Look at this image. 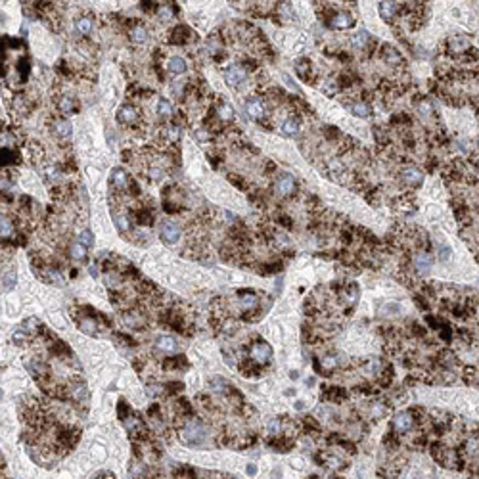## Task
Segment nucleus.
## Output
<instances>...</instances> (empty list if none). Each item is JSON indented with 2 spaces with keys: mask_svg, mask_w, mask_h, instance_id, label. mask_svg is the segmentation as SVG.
<instances>
[{
  "mask_svg": "<svg viewBox=\"0 0 479 479\" xmlns=\"http://www.w3.org/2000/svg\"><path fill=\"white\" fill-rule=\"evenodd\" d=\"M16 270H6L4 274H2V290L4 291H10L14 290V286H16Z\"/></svg>",
  "mask_w": 479,
  "mask_h": 479,
  "instance_id": "a19ab883",
  "label": "nucleus"
},
{
  "mask_svg": "<svg viewBox=\"0 0 479 479\" xmlns=\"http://www.w3.org/2000/svg\"><path fill=\"white\" fill-rule=\"evenodd\" d=\"M399 181H401L405 186H409V188H420L422 182H424V173H422V169H418V167H414V165L401 167V171H399Z\"/></svg>",
  "mask_w": 479,
  "mask_h": 479,
  "instance_id": "6e6552de",
  "label": "nucleus"
},
{
  "mask_svg": "<svg viewBox=\"0 0 479 479\" xmlns=\"http://www.w3.org/2000/svg\"><path fill=\"white\" fill-rule=\"evenodd\" d=\"M380 54H382V58H384L387 63H391V65H401L405 60H402V54L397 50V48L389 46V44H384L382 46V50H380Z\"/></svg>",
  "mask_w": 479,
  "mask_h": 479,
  "instance_id": "cd10ccee",
  "label": "nucleus"
},
{
  "mask_svg": "<svg viewBox=\"0 0 479 479\" xmlns=\"http://www.w3.org/2000/svg\"><path fill=\"white\" fill-rule=\"evenodd\" d=\"M19 163H21V156L16 149L2 148V169H10V167H16Z\"/></svg>",
  "mask_w": 479,
  "mask_h": 479,
  "instance_id": "c756f323",
  "label": "nucleus"
},
{
  "mask_svg": "<svg viewBox=\"0 0 479 479\" xmlns=\"http://www.w3.org/2000/svg\"><path fill=\"white\" fill-rule=\"evenodd\" d=\"M173 475L174 477H197L196 470H192L188 466H179V468H174Z\"/></svg>",
  "mask_w": 479,
  "mask_h": 479,
  "instance_id": "de8ad7c7",
  "label": "nucleus"
},
{
  "mask_svg": "<svg viewBox=\"0 0 479 479\" xmlns=\"http://www.w3.org/2000/svg\"><path fill=\"white\" fill-rule=\"evenodd\" d=\"M121 157H123V161L129 163V161H133V152H131V149H123V156Z\"/></svg>",
  "mask_w": 479,
  "mask_h": 479,
  "instance_id": "052dcab7",
  "label": "nucleus"
},
{
  "mask_svg": "<svg viewBox=\"0 0 479 479\" xmlns=\"http://www.w3.org/2000/svg\"><path fill=\"white\" fill-rule=\"evenodd\" d=\"M129 184H131V177L125 169H113L110 174V188L113 194H123L129 190Z\"/></svg>",
  "mask_w": 479,
  "mask_h": 479,
  "instance_id": "9d476101",
  "label": "nucleus"
},
{
  "mask_svg": "<svg viewBox=\"0 0 479 479\" xmlns=\"http://www.w3.org/2000/svg\"><path fill=\"white\" fill-rule=\"evenodd\" d=\"M186 69H188V63H186V60L181 58V56H173V58L167 60V71H169V73L182 75V73H186Z\"/></svg>",
  "mask_w": 479,
  "mask_h": 479,
  "instance_id": "c85d7f7f",
  "label": "nucleus"
},
{
  "mask_svg": "<svg viewBox=\"0 0 479 479\" xmlns=\"http://www.w3.org/2000/svg\"><path fill=\"white\" fill-rule=\"evenodd\" d=\"M247 357L251 359L255 364H259V366H267V364H270V361H272V347L268 345L265 339L261 338H255L247 345Z\"/></svg>",
  "mask_w": 479,
  "mask_h": 479,
  "instance_id": "7ed1b4c3",
  "label": "nucleus"
},
{
  "mask_svg": "<svg viewBox=\"0 0 479 479\" xmlns=\"http://www.w3.org/2000/svg\"><path fill=\"white\" fill-rule=\"evenodd\" d=\"M52 133H54V136L58 140L69 142L71 136H73V127H71V123L65 117L54 119V123H52Z\"/></svg>",
  "mask_w": 479,
  "mask_h": 479,
  "instance_id": "dca6fc26",
  "label": "nucleus"
},
{
  "mask_svg": "<svg viewBox=\"0 0 479 479\" xmlns=\"http://www.w3.org/2000/svg\"><path fill=\"white\" fill-rule=\"evenodd\" d=\"M179 432V437H181L182 443H186L188 447L192 448H201V447H209V430L207 425L197 420V418H188L182 427L177 430Z\"/></svg>",
  "mask_w": 479,
  "mask_h": 479,
  "instance_id": "f257e3e1",
  "label": "nucleus"
},
{
  "mask_svg": "<svg viewBox=\"0 0 479 479\" xmlns=\"http://www.w3.org/2000/svg\"><path fill=\"white\" fill-rule=\"evenodd\" d=\"M0 228H2V240H6V238H12V234H14V230H16V224H14V220H12V217H10V213H2V222H0Z\"/></svg>",
  "mask_w": 479,
  "mask_h": 479,
  "instance_id": "ea45409f",
  "label": "nucleus"
},
{
  "mask_svg": "<svg viewBox=\"0 0 479 479\" xmlns=\"http://www.w3.org/2000/svg\"><path fill=\"white\" fill-rule=\"evenodd\" d=\"M161 366H163V370H186L190 366V362L186 359V355H174V357L163 359Z\"/></svg>",
  "mask_w": 479,
  "mask_h": 479,
  "instance_id": "5701e85b",
  "label": "nucleus"
},
{
  "mask_svg": "<svg viewBox=\"0 0 479 479\" xmlns=\"http://www.w3.org/2000/svg\"><path fill=\"white\" fill-rule=\"evenodd\" d=\"M67 397H69L71 401H87L88 399V389H87V384H85V380H81V377H73L71 380V384H67Z\"/></svg>",
  "mask_w": 479,
  "mask_h": 479,
  "instance_id": "4468645a",
  "label": "nucleus"
},
{
  "mask_svg": "<svg viewBox=\"0 0 479 479\" xmlns=\"http://www.w3.org/2000/svg\"><path fill=\"white\" fill-rule=\"evenodd\" d=\"M228 181H230V182H236V186H238V188H242V190L247 188V182H245L244 179H242V177H238V174H232V173H230V174H228Z\"/></svg>",
  "mask_w": 479,
  "mask_h": 479,
  "instance_id": "4d7b16f0",
  "label": "nucleus"
},
{
  "mask_svg": "<svg viewBox=\"0 0 479 479\" xmlns=\"http://www.w3.org/2000/svg\"><path fill=\"white\" fill-rule=\"evenodd\" d=\"M127 194L133 197H138L140 196V186H138V182L131 181V184H129V190H127Z\"/></svg>",
  "mask_w": 479,
  "mask_h": 479,
  "instance_id": "13d9d810",
  "label": "nucleus"
},
{
  "mask_svg": "<svg viewBox=\"0 0 479 479\" xmlns=\"http://www.w3.org/2000/svg\"><path fill=\"white\" fill-rule=\"evenodd\" d=\"M282 261H272V263H267V265H261L257 270H259L261 274H276V272H280L282 270Z\"/></svg>",
  "mask_w": 479,
  "mask_h": 479,
  "instance_id": "79ce46f5",
  "label": "nucleus"
},
{
  "mask_svg": "<svg viewBox=\"0 0 479 479\" xmlns=\"http://www.w3.org/2000/svg\"><path fill=\"white\" fill-rule=\"evenodd\" d=\"M69 257L73 261H77V263H85V261L88 259V247L87 245H83L81 242H75V244L69 245Z\"/></svg>",
  "mask_w": 479,
  "mask_h": 479,
  "instance_id": "72a5a7b5",
  "label": "nucleus"
},
{
  "mask_svg": "<svg viewBox=\"0 0 479 479\" xmlns=\"http://www.w3.org/2000/svg\"><path fill=\"white\" fill-rule=\"evenodd\" d=\"M159 238L165 245H174L181 240V226L173 220H163L159 224Z\"/></svg>",
  "mask_w": 479,
  "mask_h": 479,
  "instance_id": "1a4fd4ad",
  "label": "nucleus"
},
{
  "mask_svg": "<svg viewBox=\"0 0 479 479\" xmlns=\"http://www.w3.org/2000/svg\"><path fill=\"white\" fill-rule=\"evenodd\" d=\"M414 416H412V412H409V410H401V412H397L395 416H393L391 420V425H393V432L395 433H409L412 427H414Z\"/></svg>",
  "mask_w": 479,
  "mask_h": 479,
  "instance_id": "9b49d317",
  "label": "nucleus"
},
{
  "mask_svg": "<svg viewBox=\"0 0 479 479\" xmlns=\"http://www.w3.org/2000/svg\"><path fill=\"white\" fill-rule=\"evenodd\" d=\"M437 255H439V259L443 261V263H447V261L450 259V247H448L447 244H441L439 247H437Z\"/></svg>",
  "mask_w": 479,
  "mask_h": 479,
  "instance_id": "864d4df0",
  "label": "nucleus"
},
{
  "mask_svg": "<svg viewBox=\"0 0 479 479\" xmlns=\"http://www.w3.org/2000/svg\"><path fill=\"white\" fill-rule=\"evenodd\" d=\"M156 113H157V119H159V121L169 123V121L174 117L173 104L169 102L167 98H159V100H157V106H156Z\"/></svg>",
  "mask_w": 479,
  "mask_h": 479,
  "instance_id": "aec40b11",
  "label": "nucleus"
},
{
  "mask_svg": "<svg viewBox=\"0 0 479 479\" xmlns=\"http://www.w3.org/2000/svg\"><path fill=\"white\" fill-rule=\"evenodd\" d=\"M307 385H309V387H313V385H314V377H309V380H307Z\"/></svg>",
  "mask_w": 479,
  "mask_h": 479,
  "instance_id": "338daca9",
  "label": "nucleus"
},
{
  "mask_svg": "<svg viewBox=\"0 0 479 479\" xmlns=\"http://www.w3.org/2000/svg\"><path fill=\"white\" fill-rule=\"evenodd\" d=\"M397 14H399V4L395 0H382L380 2V16L384 17L385 21L391 23L393 19L397 17Z\"/></svg>",
  "mask_w": 479,
  "mask_h": 479,
  "instance_id": "b1692460",
  "label": "nucleus"
},
{
  "mask_svg": "<svg viewBox=\"0 0 479 479\" xmlns=\"http://www.w3.org/2000/svg\"><path fill=\"white\" fill-rule=\"evenodd\" d=\"M148 416L154 418V420H159V422L163 420V418H161V407H159L157 402H154V405L148 409Z\"/></svg>",
  "mask_w": 479,
  "mask_h": 479,
  "instance_id": "6e6d98bb",
  "label": "nucleus"
},
{
  "mask_svg": "<svg viewBox=\"0 0 479 479\" xmlns=\"http://www.w3.org/2000/svg\"><path fill=\"white\" fill-rule=\"evenodd\" d=\"M209 385H211L213 391H217L219 395H222V397H226V393L230 391V387H232L224 377H220V376L211 377V380H209Z\"/></svg>",
  "mask_w": 479,
  "mask_h": 479,
  "instance_id": "58836bf2",
  "label": "nucleus"
},
{
  "mask_svg": "<svg viewBox=\"0 0 479 479\" xmlns=\"http://www.w3.org/2000/svg\"><path fill=\"white\" fill-rule=\"evenodd\" d=\"M140 8L144 10V12H148V14H154V12H157V2L156 0H142L140 2Z\"/></svg>",
  "mask_w": 479,
  "mask_h": 479,
  "instance_id": "603ef678",
  "label": "nucleus"
},
{
  "mask_svg": "<svg viewBox=\"0 0 479 479\" xmlns=\"http://www.w3.org/2000/svg\"><path fill=\"white\" fill-rule=\"evenodd\" d=\"M27 156H29V159H31V163H37L39 165L40 161L44 159V148L40 146L39 142H27Z\"/></svg>",
  "mask_w": 479,
  "mask_h": 479,
  "instance_id": "f704fd0d",
  "label": "nucleus"
},
{
  "mask_svg": "<svg viewBox=\"0 0 479 479\" xmlns=\"http://www.w3.org/2000/svg\"><path fill=\"white\" fill-rule=\"evenodd\" d=\"M299 129H301V117H299V113H291V115H288V117L282 121L280 133H282L284 136H297Z\"/></svg>",
  "mask_w": 479,
  "mask_h": 479,
  "instance_id": "a211bd4d",
  "label": "nucleus"
},
{
  "mask_svg": "<svg viewBox=\"0 0 479 479\" xmlns=\"http://www.w3.org/2000/svg\"><path fill=\"white\" fill-rule=\"evenodd\" d=\"M75 31H77V35H81V37H88L90 33L94 31V17H92V14H83V16H79L77 19H75Z\"/></svg>",
  "mask_w": 479,
  "mask_h": 479,
  "instance_id": "6ab92c4d",
  "label": "nucleus"
},
{
  "mask_svg": "<svg viewBox=\"0 0 479 479\" xmlns=\"http://www.w3.org/2000/svg\"><path fill=\"white\" fill-rule=\"evenodd\" d=\"M347 108H349V111H351L353 115H357V117H361V119H368L370 115H372V108H370V104L364 102V100L349 102L347 104Z\"/></svg>",
  "mask_w": 479,
  "mask_h": 479,
  "instance_id": "bb28decb",
  "label": "nucleus"
},
{
  "mask_svg": "<svg viewBox=\"0 0 479 479\" xmlns=\"http://www.w3.org/2000/svg\"><path fill=\"white\" fill-rule=\"evenodd\" d=\"M324 23L332 27V29L345 31V29H353L355 27V17L351 14H347V12L332 10V12H328V19H324Z\"/></svg>",
  "mask_w": 479,
  "mask_h": 479,
  "instance_id": "0eeeda50",
  "label": "nucleus"
},
{
  "mask_svg": "<svg viewBox=\"0 0 479 479\" xmlns=\"http://www.w3.org/2000/svg\"><path fill=\"white\" fill-rule=\"evenodd\" d=\"M115 339H117L119 343H123V345H127V347H138V341L133 339L131 336H127V334H115Z\"/></svg>",
  "mask_w": 479,
  "mask_h": 479,
  "instance_id": "3c124183",
  "label": "nucleus"
},
{
  "mask_svg": "<svg viewBox=\"0 0 479 479\" xmlns=\"http://www.w3.org/2000/svg\"><path fill=\"white\" fill-rule=\"evenodd\" d=\"M133 219L136 224H140V226H152L154 222H156V217L152 215V211H148L144 205H138V207H134L133 211Z\"/></svg>",
  "mask_w": 479,
  "mask_h": 479,
  "instance_id": "412c9836",
  "label": "nucleus"
},
{
  "mask_svg": "<svg viewBox=\"0 0 479 479\" xmlns=\"http://www.w3.org/2000/svg\"><path fill=\"white\" fill-rule=\"evenodd\" d=\"M374 42H376V40L372 39L366 31H359L357 35L351 37V44H353L355 48H361V50L362 48H368L370 44H374Z\"/></svg>",
  "mask_w": 479,
  "mask_h": 479,
  "instance_id": "e433bc0d",
  "label": "nucleus"
},
{
  "mask_svg": "<svg viewBox=\"0 0 479 479\" xmlns=\"http://www.w3.org/2000/svg\"><path fill=\"white\" fill-rule=\"evenodd\" d=\"M129 39L134 44H144L148 40V29L140 23H134L131 29H129Z\"/></svg>",
  "mask_w": 479,
  "mask_h": 479,
  "instance_id": "7c9ffc66",
  "label": "nucleus"
},
{
  "mask_svg": "<svg viewBox=\"0 0 479 479\" xmlns=\"http://www.w3.org/2000/svg\"><path fill=\"white\" fill-rule=\"evenodd\" d=\"M297 192V182L290 173H280L274 181V194L282 199L293 197V194Z\"/></svg>",
  "mask_w": 479,
  "mask_h": 479,
  "instance_id": "39448f33",
  "label": "nucleus"
},
{
  "mask_svg": "<svg viewBox=\"0 0 479 479\" xmlns=\"http://www.w3.org/2000/svg\"><path fill=\"white\" fill-rule=\"evenodd\" d=\"M163 387H165L167 397H174V395L184 391V384L182 382H167V384H163Z\"/></svg>",
  "mask_w": 479,
  "mask_h": 479,
  "instance_id": "37998d69",
  "label": "nucleus"
},
{
  "mask_svg": "<svg viewBox=\"0 0 479 479\" xmlns=\"http://www.w3.org/2000/svg\"><path fill=\"white\" fill-rule=\"evenodd\" d=\"M236 297H238V303H240V307H242L244 311H249V309L259 307V293L255 290H238Z\"/></svg>",
  "mask_w": 479,
  "mask_h": 479,
  "instance_id": "f3484780",
  "label": "nucleus"
},
{
  "mask_svg": "<svg viewBox=\"0 0 479 479\" xmlns=\"http://www.w3.org/2000/svg\"><path fill=\"white\" fill-rule=\"evenodd\" d=\"M297 376H299L297 372H290V377H291V380H297Z\"/></svg>",
  "mask_w": 479,
  "mask_h": 479,
  "instance_id": "774afa93",
  "label": "nucleus"
},
{
  "mask_svg": "<svg viewBox=\"0 0 479 479\" xmlns=\"http://www.w3.org/2000/svg\"><path fill=\"white\" fill-rule=\"evenodd\" d=\"M58 110H60V113H63V115H71V113H77L79 111V104L75 98H71V96H62L60 100H58Z\"/></svg>",
  "mask_w": 479,
  "mask_h": 479,
  "instance_id": "473e14b6",
  "label": "nucleus"
},
{
  "mask_svg": "<svg viewBox=\"0 0 479 479\" xmlns=\"http://www.w3.org/2000/svg\"><path fill=\"white\" fill-rule=\"evenodd\" d=\"M17 73H19L21 81H27L29 73H31V62H29L27 58H21V60H17Z\"/></svg>",
  "mask_w": 479,
  "mask_h": 479,
  "instance_id": "a18cd8bd",
  "label": "nucleus"
},
{
  "mask_svg": "<svg viewBox=\"0 0 479 479\" xmlns=\"http://www.w3.org/2000/svg\"><path fill=\"white\" fill-rule=\"evenodd\" d=\"M278 222L286 228H291V219L290 217H286V215H280V217H278Z\"/></svg>",
  "mask_w": 479,
  "mask_h": 479,
  "instance_id": "bf43d9fd",
  "label": "nucleus"
},
{
  "mask_svg": "<svg viewBox=\"0 0 479 479\" xmlns=\"http://www.w3.org/2000/svg\"><path fill=\"white\" fill-rule=\"evenodd\" d=\"M295 409H297V410H303V409H305V402H303V401H297V402H295Z\"/></svg>",
  "mask_w": 479,
  "mask_h": 479,
  "instance_id": "0e129e2a",
  "label": "nucleus"
},
{
  "mask_svg": "<svg viewBox=\"0 0 479 479\" xmlns=\"http://www.w3.org/2000/svg\"><path fill=\"white\" fill-rule=\"evenodd\" d=\"M244 108H245V113H247L251 119H255L257 123H261V125L268 123L267 121V111H268L267 102H265L261 96H249V98H245Z\"/></svg>",
  "mask_w": 479,
  "mask_h": 479,
  "instance_id": "20e7f679",
  "label": "nucleus"
},
{
  "mask_svg": "<svg viewBox=\"0 0 479 479\" xmlns=\"http://www.w3.org/2000/svg\"><path fill=\"white\" fill-rule=\"evenodd\" d=\"M447 50L452 56H464L471 50V42H470V39L464 37V35H452V37H448V40H447Z\"/></svg>",
  "mask_w": 479,
  "mask_h": 479,
  "instance_id": "ddd939ff",
  "label": "nucleus"
},
{
  "mask_svg": "<svg viewBox=\"0 0 479 479\" xmlns=\"http://www.w3.org/2000/svg\"><path fill=\"white\" fill-rule=\"evenodd\" d=\"M117 123H119V125H123V127L133 129V131H140L142 123H144V119H142L140 110H138L134 104L125 102L117 110Z\"/></svg>",
  "mask_w": 479,
  "mask_h": 479,
  "instance_id": "f03ea898",
  "label": "nucleus"
},
{
  "mask_svg": "<svg viewBox=\"0 0 479 479\" xmlns=\"http://www.w3.org/2000/svg\"><path fill=\"white\" fill-rule=\"evenodd\" d=\"M156 347H157V351H161V353L173 355L174 351H177V341H174L173 336H161V338L156 341Z\"/></svg>",
  "mask_w": 479,
  "mask_h": 479,
  "instance_id": "c9c22d12",
  "label": "nucleus"
},
{
  "mask_svg": "<svg viewBox=\"0 0 479 479\" xmlns=\"http://www.w3.org/2000/svg\"><path fill=\"white\" fill-rule=\"evenodd\" d=\"M174 399V397H173ZM173 416L177 418H192L194 416V410H192V405L188 402V399H182V397H177L173 401Z\"/></svg>",
  "mask_w": 479,
  "mask_h": 479,
  "instance_id": "4be33fe9",
  "label": "nucleus"
},
{
  "mask_svg": "<svg viewBox=\"0 0 479 479\" xmlns=\"http://www.w3.org/2000/svg\"><path fill=\"white\" fill-rule=\"evenodd\" d=\"M213 108H215L217 115H219V119L224 125H232V121L236 119V113H234V110L230 108V104H226L224 100H219V104L213 106Z\"/></svg>",
  "mask_w": 479,
  "mask_h": 479,
  "instance_id": "a878e982",
  "label": "nucleus"
},
{
  "mask_svg": "<svg viewBox=\"0 0 479 479\" xmlns=\"http://www.w3.org/2000/svg\"><path fill=\"white\" fill-rule=\"evenodd\" d=\"M247 77H249V71L245 69L242 63H232L224 69V81H226V85L230 88L242 87L247 81Z\"/></svg>",
  "mask_w": 479,
  "mask_h": 479,
  "instance_id": "423d86ee",
  "label": "nucleus"
},
{
  "mask_svg": "<svg viewBox=\"0 0 479 479\" xmlns=\"http://www.w3.org/2000/svg\"><path fill=\"white\" fill-rule=\"evenodd\" d=\"M293 67H295V73H297L299 77L303 79V81H307V83H311V75H313V63H311V60L301 58V60L295 62Z\"/></svg>",
  "mask_w": 479,
  "mask_h": 479,
  "instance_id": "2f4dec72",
  "label": "nucleus"
},
{
  "mask_svg": "<svg viewBox=\"0 0 479 479\" xmlns=\"http://www.w3.org/2000/svg\"><path fill=\"white\" fill-rule=\"evenodd\" d=\"M96 477H115L111 471H100V473H96Z\"/></svg>",
  "mask_w": 479,
  "mask_h": 479,
  "instance_id": "e2e57ef3",
  "label": "nucleus"
},
{
  "mask_svg": "<svg viewBox=\"0 0 479 479\" xmlns=\"http://www.w3.org/2000/svg\"><path fill=\"white\" fill-rule=\"evenodd\" d=\"M79 242L83 245H87L88 249L94 245V236H92V232L90 230H81V234H79Z\"/></svg>",
  "mask_w": 479,
  "mask_h": 479,
  "instance_id": "09e8293b",
  "label": "nucleus"
},
{
  "mask_svg": "<svg viewBox=\"0 0 479 479\" xmlns=\"http://www.w3.org/2000/svg\"><path fill=\"white\" fill-rule=\"evenodd\" d=\"M90 274L94 276V278H96V276H98V268H96L94 265H92V267H90Z\"/></svg>",
  "mask_w": 479,
  "mask_h": 479,
  "instance_id": "69168bd1",
  "label": "nucleus"
},
{
  "mask_svg": "<svg viewBox=\"0 0 479 479\" xmlns=\"http://www.w3.org/2000/svg\"><path fill=\"white\" fill-rule=\"evenodd\" d=\"M247 473H249V475H255V473H257V466H255V464H247Z\"/></svg>",
  "mask_w": 479,
  "mask_h": 479,
  "instance_id": "680f3d73",
  "label": "nucleus"
},
{
  "mask_svg": "<svg viewBox=\"0 0 479 479\" xmlns=\"http://www.w3.org/2000/svg\"><path fill=\"white\" fill-rule=\"evenodd\" d=\"M190 39H194V33H192V29H190L188 25H177L174 29H171V33H169V42L173 44V46H184V44H188Z\"/></svg>",
  "mask_w": 479,
  "mask_h": 479,
  "instance_id": "2eb2a0df",
  "label": "nucleus"
},
{
  "mask_svg": "<svg viewBox=\"0 0 479 479\" xmlns=\"http://www.w3.org/2000/svg\"><path fill=\"white\" fill-rule=\"evenodd\" d=\"M163 174L165 173H163V169H161V167H149L148 169V179L152 182H159L161 179H163Z\"/></svg>",
  "mask_w": 479,
  "mask_h": 479,
  "instance_id": "8fccbe9b",
  "label": "nucleus"
},
{
  "mask_svg": "<svg viewBox=\"0 0 479 479\" xmlns=\"http://www.w3.org/2000/svg\"><path fill=\"white\" fill-rule=\"evenodd\" d=\"M432 265H433V259L430 253H418L416 257H414V268H416L418 274H424L427 276L430 274V270H432Z\"/></svg>",
  "mask_w": 479,
  "mask_h": 479,
  "instance_id": "393cba45",
  "label": "nucleus"
},
{
  "mask_svg": "<svg viewBox=\"0 0 479 479\" xmlns=\"http://www.w3.org/2000/svg\"><path fill=\"white\" fill-rule=\"evenodd\" d=\"M48 351H50L52 357L60 359V361H75V355L71 351V347L67 345L65 341H62V339H58V338H54L52 341H48Z\"/></svg>",
  "mask_w": 479,
  "mask_h": 479,
  "instance_id": "f8f14e48",
  "label": "nucleus"
},
{
  "mask_svg": "<svg viewBox=\"0 0 479 479\" xmlns=\"http://www.w3.org/2000/svg\"><path fill=\"white\" fill-rule=\"evenodd\" d=\"M324 397L328 399V401H334V402H343L345 401V391L341 389V387H338V385H330V387H324Z\"/></svg>",
  "mask_w": 479,
  "mask_h": 479,
  "instance_id": "4c0bfd02",
  "label": "nucleus"
},
{
  "mask_svg": "<svg viewBox=\"0 0 479 479\" xmlns=\"http://www.w3.org/2000/svg\"><path fill=\"white\" fill-rule=\"evenodd\" d=\"M324 466L332 471H341L343 470V462L339 460L338 456H324Z\"/></svg>",
  "mask_w": 479,
  "mask_h": 479,
  "instance_id": "49530a36",
  "label": "nucleus"
},
{
  "mask_svg": "<svg viewBox=\"0 0 479 479\" xmlns=\"http://www.w3.org/2000/svg\"><path fill=\"white\" fill-rule=\"evenodd\" d=\"M2 44H8V48H14V50H17V48H23V40L19 39H12V37H4L2 39Z\"/></svg>",
  "mask_w": 479,
  "mask_h": 479,
  "instance_id": "5fc2aeb1",
  "label": "nucleus"
},
{
  "mask_svg": "<svg viewBox=\"0 0 479 479\" xmlns=\"http://www.w3.org/2000/svg\"><path fill=\"white\" fill-rule=\"evenodd\" d=\"M131 414H133L131 405H129L125 399H119V402H117V416H119V420H121V422H125V420L131 416Z\"/></svg>",
  "mask_w": 479,
  "mask_h": 479,
  "instance_id": "c03bdc74",
  "label": "nucleus"
}]
</instances>
